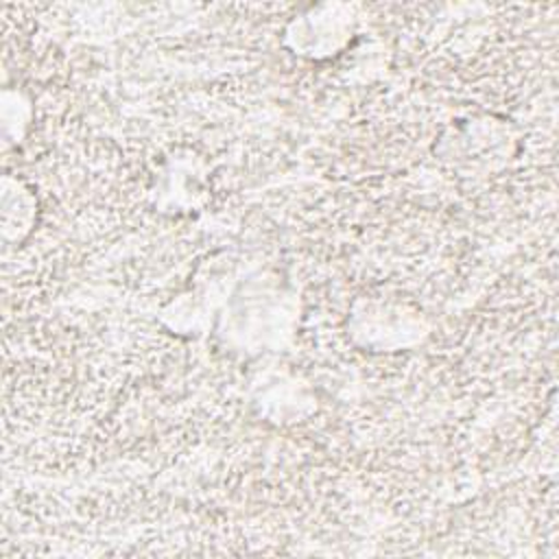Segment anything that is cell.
I'll return each mask as SVG.
<instances>
[{
	"instance_id": "obj_1",
	"label": "cell",
	"mask_w": 559,
	"mask_h": 559,
	"mask_svg": "<svg viewBox=\"0 0 559 559\" xmlns=\"http://www.w3.org/2000/svg\"><path fill=\"white\" fill-rule=\"evenodd\" d=\"M352 319L358 321L354 334H360L365 345L382 352L417 341V332L421 330L419 312L411 310L406 304H384L380 299L365 301L360 310L352 312Z\"/></svg>"
}]
</instances>
